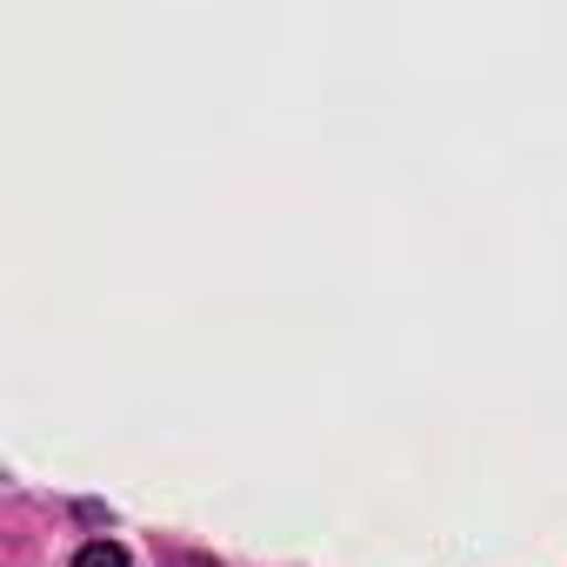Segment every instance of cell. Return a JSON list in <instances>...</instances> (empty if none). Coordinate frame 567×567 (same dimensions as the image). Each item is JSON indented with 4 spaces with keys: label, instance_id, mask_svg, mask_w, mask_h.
<instances>
[{
    "label": "cell",
    "instance_id": "6da1fadb",
    "mask_svg": "<svg viewBox=\"0 0 567 567\" xmlns=\"http://www.w3.org/2000/svg\"><path fill=\"white\" fill-rule=\"evenodd\" d=\"M74 567H127V547H114V540H87V547L74 554Z\"/></svg>",
    "mask_w": 567,
    "mask_h": 567
},
{
    "label": "cell",
    "instance_id": "7a4b0ae2",
    "mask_svg": "<svg viewBox=\"0 0 567 567\" xmlns=\"http://www.w3.org/2000/svg\"><path fill=\"white\" fill-rule=\"evenodd\" d=\"M181 567H214V560H181Z\"/></svg>",
    "mask_w": 567,
    "mask_h": 567
}]
</instances>
